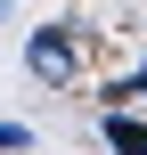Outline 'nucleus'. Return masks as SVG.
<instances>
[{
    "label": "nucleus",
    "instance_id": "4",
    "mask_svg": "<svg viewBox=\"0 0 147 155\" xmlns=\"http://www.w3.org/2000/svg\"><path fill=\"white\" fill-rule=\"evenodd\" d=\"M0 8H8V0H0Z\"/></svg>",
    "mask_w": 147,
    "mask_h": 155
},
{
    "label": "nucleus",
    "instance_id": "3",
    "mask_svg": "<svg viewBox=\"0 0 147 155\" xmlns=\"http://www.w3.org/2000/svg\"><path fill=\"white\" fill-rule=\"evenodd\" d=\"M25 139H33L25 123H0V155H16V147H25Z\"/></svg>",
    "mask_w": 147,
    "mask_h": 155
},
{
    "label": "nucleus",
    "instance_id": "2",
    "mask_svg": "<svg viewBox=\"0 0 147 155\" xmlns=\"http://www.w3.org/2000/svg\"><path fill=\"white\" fill-rule=\"evenodd\" d=\"M106 147H115V155H147V123L115 106V114H106Z\"/></svg>",
    "mask_w": 147,
    "mask_h": 155
},
{
    "label": "nucleus",
    "instance_id": "1",
    "mask_svg": "<svg viewBox=\"0 0 147 155\" xmlns=\"http://www.w3.org/2000/svg\"><path fill=\"white\" fill-rule=\"evenodd\" d=\"M25 74H33L41 90H74V82H82V25H74V16L33 25V41H25Z\"/></svg>",
    "mask_w": 147,
    "mask_h": 155
}]
</instances>
